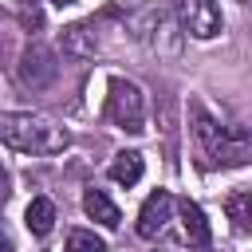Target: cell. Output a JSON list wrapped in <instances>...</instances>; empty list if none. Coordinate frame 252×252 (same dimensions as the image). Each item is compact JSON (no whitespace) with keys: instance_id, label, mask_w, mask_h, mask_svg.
I'll use <instances>...</instances> for the list:
<instances>
[{"instance_id":"cell-1","label":"cell","mask_w":252,"mask_h":252,"mask_svg":"<svg viewBox=\"0 0 252 252\" xmlns=\"http://www.w3.org/2000/svg\"><path fill=\"white\" fill-rule=\"evenodd\" d=\"M189 134H193V150L197 161L205 169H236L252 161V138L244 126H224L217 122L201 98H189Z\"/></svg>"},{"instance_id":"cell-2","label":"cell","mask_w":252,"mask_h":252,"mask_svg":"<svg viewBox=\"0 0 252 252\" xmlns=\"http://www.w3.org/2000/svg\"><path fill=\"white\" fill-rule=\"evenodd\" d=\"M0 142L16 154H63L71 146V134L51 122L47 114H35V110H8L0 114Z\"/></svg>"},{"instance_id":"cell-3","label":"cell","mask_w":252,"mask_h":252,"mask_svg":"<svg viewBox=\"0 0 252 252\" xmlns=\"http://www.w3.org/2000/svg\"><path fill=\"white\" fill-rule=\"evenodd\" d=\"M106 118H110L118 130H126V134H142V130H146V94L138 91V83H130V79H110Z\"/></svg>"},{"instance_id":"cell-4","label":"cell","mask_w":252,"mask_h":252,"mask_svg":"<svg viewBox=\"0 0 252 252\" xmlns=\"http://www.w3.org/2000/svg\"><path fill=\"white\" fill-rule=\"evenodd\" d=\"M55 75H59L55 51H51L47 43L32 39V43L24 47V55H20V67H16V79H20V87H28V91H43V87H47Z\"/></svg>"},{"instance_id":"cell-5","label":"cell","mask_w":252,"mask_h":252,"mask_svg":"<svg viewBox=\"0 0 252 252\" xmlns=\"http://www.w3.org/2000/svg\"><path fill=\"white\" fill-rule=\"evenodd\" d=\"M173 209H177V201H173L165 189H154V193L142 201V209H138V236H142V240H158V236L165 232Z\"/></svg>"},{"instance_id":"cell-6","label":"cell","mask_w":252,"mask_h":252,"mask_svg":"<svg viewBox=\"0 0 252 252\" xmlns=\"http://www.w3.org/2000/svg\"><path fill=\"white\" fill-rule=\"evenodd\" d=\"M181 24L193 39L220 35V4L217 0H181Z\"/></svg>"},{"instance_id":"cell-7","label":"cell","mask_w":252,"mask_h":252,"mask_svg":"<svg viewBox=\"0 0 252 252\" xmlns=\"http://www.w3.org/2000/svg\"><path fill=\"white\" fill-rule=\"evenodd\" d=\"M177 220H181V232H185V240H189V248H205L209 244V220H205V209L197 205V201H189V197H181L177 201Z\"/></svg>"},{"instance_id":"cell-8","label":"cell","mask_w":252,"mask_h":252,"mask_svg":"<svg viewBox=\"0 0 252 252\" xmlns=\"http://www.w3.org/2000/svg\"><path fill=\"white\" fill-rule=\"evenodd\" d=\"M59 47H63V55H71V59H91V55L98 51L94 24H71V28H63Z\"/></svg>"},{"instance_id":"cell-9","label":"cell","mask_w":252,"mask_h":252,"mask_svg":"<svg viewBox=\"0 0 252 252\" xmlns=\"http://www.w3.org/2000/svg\"><path fill=\"white\" fill-rule=\"evenodd\" d=\"M83 209H87V217H91V220H98L102 228H118V224H122L118 205H114L102 189H87V193H83Z\"/></svg>"},{"instance_id":"cell-10","label":"cell","mask_w":252,"mask_h":252,"mask_svg":"<svg viewBox=\"0 0 252 252\" xmlns=\"http://www.w3.org/2000/svg\"><path fill=\"white\" fill-rule=\"evenodd\" d=\"M142 173H146V158L138 154V150H122V154H114V161H110V181H118V185H138L142 181Z\"/></svg>"},{"instance_id":"cell-11","label":"cell","mask_w":252,"mask_h":252,"mask_svg":"<svg viewBox=\"0 0 252 252\" xmlns=\"http://www.w3.org/2000/svg\"><path fill=\"white\" fill-rule=\"evenodd\" d=\"M224 213H228V220H232L236 232L252 236V189H236V193H228V197H224Z\"/></svg>"},{"instance_id":"cell-12","label":"cell","mask_w":252,"mask_h":252,"mask_svg":"<svg viewBox=\"0 0 252 252\" xmlns=\"http://www.w3.org/2000/svg\"><path fill=\"white\" fill-rule=\"evenodd\" d=\"M24 224H28L32 236H47V232L55 228V201L32 197V205H28V213H24Z\"/></svg>"},{"instance_id":"cell-13","label":"cell","mask_w":252,"mask_h":252,"mask_svg":"<svg viewBox=\"0 0 252 252\" xmlns=\"http://www.w3.org/2000/svg\"><path fill=\"white\" fill-rule=\"evenodd\" d=\"M67 252H106V240L87 228H75V232H67Z\"/></svg>"},{"instance_id":"cell-14","label":"cell","mask_w":252,"mask_h":252,"mask_svg":"<svg viewBox=\"0 0 252 252\" xmlns=\"http://www.w3.org/2000/svg\"><path fill=\"white\" fill-rule=\"evenodd\" d=\"M20 24H24V28H32V32H35V28H39V24H43V12H39V8H35V4H20Z\"/></svg>"},{"instance_id":"cell-15","label":"cell","mask_w":252,"mask_h":252,"mask_svg":"<svg viewBox=\"0 0 252 252\" xmlns=\"http://www.w3.org/2000/svg\"><path fill=\"white\" fill-rule=\"evenodd\" d=\"M0 252H12V240H8V232L0 228Z\"/></svg>"},{"instance_id":"cell-16","label":"cell","mask_w":252,"mask_h":252,"mask_svg":"<svg viewBox=\"0 0 252 252\" xmlns=\"http://www.w3.org/2000/svg\"><path fill=\"white\" fill-rule=\"evenodd\" d=\"M55 4H59V8H63V4H75V0H55Z\"/></svg>"},{"instance_id":"cell-17","label":"cell","mask_w":252,"mask_h":252,"mask_svg":"<svg viewBox=\"0 0 252 252\" xmlns=\"http://www.w3.org/2000/svg\"><path fill=\"white\" fill-rule=\"evenodd\" d=\"M0 181H4V169H0Z\"/></svg>"},{"instance_id":"cell-18","label":"cell","mask_w":252,"mask_h":252,"mask_svg":"<svg viewBox=\"0 0 252 252\" xmlns=\"http://www.w3.org/2000/svg\"><path fill=\"white\" fill-rule=\"evenodd\" d=\"M248 8H252V0H248Z\"/></svg>"}]
</instances>
